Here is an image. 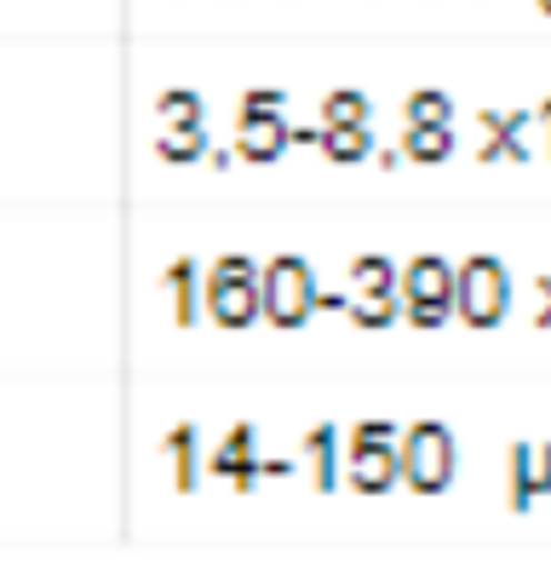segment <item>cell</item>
Masks as SVG:
<instances>
[{
  "label": "cell",
  "mask_w": 551,
  "mask_h": 569,
  "mask_svg": "<svg viewBox=\"0 0 551 569\" xmlns=\"http://www.w3.org/2000/svg\"><path fill=\"white\" fill-rule=\"evenodd\" d=\"M454 466H460V449L442 420H413L408 431H397V478L413 495H442L454 483Z\"/></svg>",
  "instance_id": "obj_1"
},
{
  "label": "cell",
  "mask_w": 551,
  "mask_h": 569,
  "mask_svg": "<svg viewBox=\"0 0 551 569\" xmlns=\"http://www.w3.org/2000/svg\"><path fill=\"white\" fill-rule=\"evenodd\" d=\"M317 277L299 253H276L259 264V317L270 328H304L310 311H317Z\"/></svg>",
  "instance_id": "obj_2"
},
{
  "label": "cell",
  "mask_w": 551,
  "mask_h": 569,
  "mask_svg": "<svg viewBox=\"0 0 551 569\" xmlns=\"http://www.w3.org/2000/svg\"><path fill=\"white\" fill-rule=\"evenodd\" d=\"M201 306L219 328L259 322V264L248 253H224L201 271Z\"/></svg>",
  "instance_id": "obj_3"
},
{
  "label": "cell",
  "mask_w": 551,
  "mask_h": 569,
  "mask_svg": "<svg viewBox=\"0 0 551 569\" xmlns=\"http://www.w3.org/2000/svg\"><path fill=\"white\" fill-rule=\"evenodd\" d=\"M505 306H511V277H505V264L489 259V253H471L460 271H454V311L465 328L477 333H489L505 322Z\"/></svg>",
  "instance_id": "obj_4"
},
{
  "label": "cell",
  "mask_w": 551,
  "mask_h": 569,
  "mask_svg": "<svg viewBox=\"0 0 551 569\" xmlns=\"http://www.w3.org/2000/svg\"><path fill=\"white\" fill-rule=\"evenodd\" d=\"M344 483L357 495H385L397 478V426L391 420H357L344 438Z\"/></svg>",
  "instance_id": "obj_5"
},
{
  "label": "cell",
  "mask_w": 551,
  "mask_h": 569,
  "mask_svg": "<svg viewBox=\"0 0 551 569\" xmlns=\"http://www.w3.org/2000/svg\"><path fill=\"white\" fill-rule=\"evenodd\" d=\"M534 495H551V443H511V455H505V507L529 512Z\"/></svg>",
  "instance_id": "obj_6"
},
{
  "label": "cell",
  "mask_w": 551,
  "mask_h": 569,
  "mask_svg": "<svg viewBox=\"0 0 551 569\" xmlns=\"http://www.w3.org/2000/svg\"><path fill=\"white\" fill-rule=\"evenodd\" d=\"M397 299L402 306H437V311H454V264L420 253L397 271Z\"/></svg>",
  "instance_id": "obj_7"
},
{
  "label": "cell",
  "mask_w": 551,
  "mask_h": 569,
  "mask_svg": "<svg viewBox=\"0 0 551 569\" xmlns=\"http://www.w3.org/2000/svg\"><path fill=\"white\" fill-rule=\"evenodd\" d=\"M477 132H482V144L477 156L482 161H523L534 150V110H477Z\"/></svg>",
  "instance_id": "obj_8"
},
{
  "label": "cell",
  "mask_w": 551,
  "mask_h": 569,
  "mask_svg": "<svg viewBox=\"0 0 551 569\" xmlns=\"http://www.w3.org/2000/svg\"><path fill=\"white\" fill-rule=\"evenodd\" d=\"M293 144V127L282 110H236V156L241 161H276Z\"/></svg>",
  "instance_id": "obj_9"
},
{
  "label": "cell",
  "mask_w": 551,
  "mask_h": 569,
  "mask_svg": "<svg viewBox=\"0 0 551 569\" xmlns=\"http://www.w3.org/2000/svg\"><path fill=\"white\" fill-rule=\"evenodd\" d=\"M207 472L224 478L236 495H248V489L259 483V455H253V426H248V420L230 426L224 438H219V449L207 455Z\"/></svg>",
  "instance_id": "obj_10"
},
{
  "label": "cell",
  "mask_w": 551,
  "mask_h": 569,
  "mask_svg": "<svg viewBox=\"0 0 551 569\" xmlns=\"http://www.w3.org/2000/svg\"><path fill=\"white\" fill-rule=\"evenodd\" d=\"M299 455H304V472H310V489L328 495L344 472V455H339V431L322 420V426H310L304 438H299Z\"/></svg>",
  "instance_id": "obj_11"
},
{
  "label": "cell",
  "mask_w": 551,
  "mask_h": 569,
  "mask_svg": "<svg viewBox=\"0 0 551 569\" xmlns=\"http://www.w3.org/2000/svg\"><path fill=\"white\" fill-rule=\"evenodd\" d=\"M161 455H167L172 489L190 495V489L201 483V472H207V460H201V449H196V426H190V420H184V426H172L167 438H161Z\"/></svg>",
  "instance_id": "obj_12"
},
{
  "label": "cell",
  "mask_w": 551,
  "mask_h": 569,
  "mask_svg": "<svg viewBox=\"0 0 551 569\" xmlns=\"http://www.w3.org/2000/svg\"><path fill=\"white\" fill-rule=\"evenodd\" d=\"M368 293H397V264L385 253H357L344 264V299H368Z\"/></svg>",
  "instance_id": "obj_13"
},
{
  "label": "cell",
  "mask_w": 551,
  "mask_h": 569,
  "mask_svg": "<svg viewBox=\"0 0 551 569\" xmlns=\"http://www.w3.org/2000/svg\"><path fill=\"white\" fill-rule=\"evenodd\" d=\"M161 282H167V299H172V322L190 328L196 322V306H201V271H196L190 259H172Z\"/></svg>",
  "instance_id": "obj_14"
},
{
  "label": "cell",
  "mask_w": 551,
  "mask_h": 569,
  "mask_svg": "<svg viewBox=\"0 0 551 569\" xmlns=\"http://www.w3.org/2000/svg\"><path fill=\"white\" fill-rule=\"evenodd\" d=\"M402 121L408 127H448L454 121V98L437 92V87H420V92L402 98Z\"/></svg>",
  "instance_id": "obj_15"
},
{
  "label": "cell",
  "mask_w": 551,
  "mask_h": 569,
  "mask_svg": "<svg viewBox=\"0 0 551 569\" xmlns=\"http://www.w3.org/2000/svg\"><path fill=\"white\" fill-rule=\"evenodd\" d=\"M402 161H442L448 150H454V132L448 127H408L402 121Z\"/></svg>",
  "instance_id": "obj_16"
},
{
  "label": "cell",
  "mask_w": 551,
  "mask_h": 569,
  "mask_svg": "<svg viewBox=\"0 0 551 569\" xmlns=\"http://www.w3.org/2000/svg\"><path fill=\"white\" fill-rule=\"evenodd\" d=\"M322 127H368V92L357 87L322 92Z\"/></svg>",
  "instance_id": "obj_17"
},
{
  "label": "cell",
  "mask_w": 551,
  "mask_h": 569,
  "mask_svg": "<svg viewBox=\"0 0 551 569\" xmlns=\"http://www.w3.org/2000/svg\"><path fill=\"white\" fill-rule=\"evenodd\" d=\"M156 127H201V92L167 87V92L156 98Z\"/></svg>",
  "instance_id": "obj_18"
},
{
  "label": "cell",
  "mask_w": 551,
  "mask_h": 569,
  "mask_svg": "<svg viewBox=\"0 0 551 569\" xmlns=\"http://www.w3.org/2000/svg\"><path fill=\"white\" fill-rule=\"evenodd\" d=\"M156 156L161 161H201L207 156V132L201 127H161L156 132Z\"/></svg>",
  "instance_id": "obj_19"
},
{
  "label": "cell",
  "mask_w": 551,
  "mask_h": 569,
  "mask_svg": "<svg viewBox=\"0 0 551 569\" xmlns=\"http://www.w3.org/2000/svg\"><path fill=\"white\" fill-rule=\"evenodd\" d=\"M344 311H351L357 328H391L402 317V299L397 293H368V299H344Z\"/></svg>",
  "instance_id": "obj_20"
},
{
  "label": "cell",
  "mask_w": 551,
  "mask_h": 569,
  "mask_svg": "<svg viewBox=\"0 0 551 569\" xmlns=\"http://www.w3.org/2000/svg\"><path fill=\"white\" fill-rule=\"evenodd\" d=\"M373 150L368 127H322V156L328 161H362Z\"/></svg>",
  "instance_id": "obj_21"
},
{
  "label": "cell",
  "mask_w": 551,
  "mask_h": 569,
  "mask_svg": "<svg viewBox=\"0 0 551 569\" xmlns=\"http://www.w3.org/2000/svg\"><path fill=\"white\" fill-rule=\"evenodd\" d=\"M236 110H282V92H276V87H248Z\"/></svg>",
  "instance_id": "obj_22"
},
{
  "label": "cell",
  "mask_w": 551,
  "mask_h": 569,
  "mask_svg": "<svg viewBox=\"0 0 551 569\" xmlns=\"http://www.w3.org/2000/svg\"><path fill=\"white\" fill-rule=\"evenodd\" d=\"M402 322L408 328H442L448 311H437V306H402Z\"/></svg>",
  "instance_id": "obj_23"
},
{
  "label": "cell",
  "mask_w": 551,
  "mask_h": 569,
  "mask_svg": "<svg viewBox=\"0 0 551 569\" xmlns=\"http://www.w3.org/2000/svg\"><path fill=\"white\" fill-rule=\"evenodd\" d=\"M534 328H551V277H534Z\"/></svg>",
  "instance_id": "obj_24"
},
{
  "label": "cell",
  "mask_w": 551,
  "mask_h": 569,
  "mask_svg": "<svg viewBox=\"0 0 551 569\" xmlns=\"http://www.w3.org/2000/svg\"><path fill=\"white\" fill-rule=\"evenodd\" d=\"M534 132H540V144L551 156V98H540V104H534Z\"/></svg>",
  "instance_id": "obj_25"
},
{
  "label": "cell",
  "mask_w": 551,
  "mask_h": 569,
  "mask_svg": "<svg viewBox=\"0 0 551 569\" xmlns=\"http://www.w3.org/2000/svg\"><path fill=\"white\" fill-rule=\"evenodd\" d=\"M288 472H293L288 460H259V478H288Z\"/></svg>",
  "instance_id": "obj_26"
},
{
  "label": "cell",
  "mask_w": 551,
  "mask_h": 569,
  "mask_svg": "<svg viewBox=\"0 0 551 569\" xmlns=\"http://www.w3.org/2000/svg\"><path fill=\"white\" fill-rule=\"evenodd\" d=\"M540 12H545V18H551V0H540Z\"/></svg>",
  "instance_id": "obj_27"
}]
</instances>
